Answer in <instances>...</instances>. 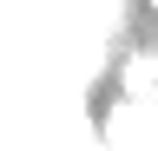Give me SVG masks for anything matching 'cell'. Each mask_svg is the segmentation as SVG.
Masks as SVG:
<instances>
[{
    "instance_id": "cell-1",
    "label": "cell",
    "mask_w": 158,
    "mask_h": 151,
    "mask_svg": "<svg viewBox=\"0 0 158 151\" xmlns=\"http://www.w3.org/2000/svg\"><path fill=\"white\" fill-rule=\"evenodd\" d=\"M145 13H152V20H158V0H145Z\"/></svg>"
}]
</instances>
